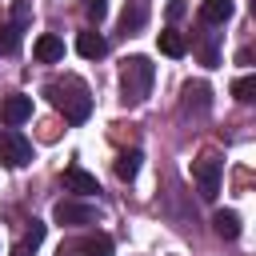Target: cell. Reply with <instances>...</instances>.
<instances>
[{"mask_svg": "<svg viewBox=\"0 0 256 256\" xmlns=\"http://www.w3.org/2000/svg\"><path fill=\"white\" fill-rule=\"evenodd\" d=\"M44 96L64 112V120H72V124H80V120H88V112H92V100H88V88L76 80V76H68L64 84H48L44 88Z\"/></svg>", "mask_w": 256, "mask_h": 256, "instance_id": "1", "label": "cell"}, {"mask_svg": "<svg viewBox=\"0 0 256 256\" xmlns=\"http://www.w3.org/2000/svg\"><path fill=\"white\" fill-rule=\"evenodd\" d=\"M152 76H156V68H152V60H148V56H128V60H124V68H120L124 100H128V104H140V100L148 96V88H152Z\"/></svg>", "mask_w": 256, "mask_h": 256, "instance_id": "2", "label": "cell"}, {"mask_svg": "<svg viewBox=\"0 0 256 256\" xmlns=\"http://www.w3.org/2000/svg\"><path fill=\"white\" fill-rule=\"evenodd\" d=\"M0 160H4L8 168H20V164L32 160V144H28L16 128H0Z\"/></svg>", "mask_w": 256, "mask_h": 256, "instance_id": "3", "label": "cell"}, {"mask_svg": "<svg viewBox=\"0 0 256 256\" xmlns=\"http://www.w3.org/2000/svg\"><path fill=\"white\" fill-rule=\"evenodd\" d=\"M192 176L200 184V196L204 200H216V192H220V160H212V156L192 160Z\"/></svg>", "mask_w": 256, "mask_h": 256, "instance_id": "4", "label": "cell"}, {"mask_svg": "<svg viewBox=\"0 0 256 256\" xmlns=\"http://www.w3.org/2000/svg\"><path fill=\"white\" fill-rule=\"evenodd\" d=\"M52 216H56V224H92L96 220V208L92 204H80V200H60L52 208Z\"/></svg>", "mask_w": 256, "mask_h": 256, "instance_id": "5", "label": "cell"}, {"mask_svg": "<svg viewBox=\"0 0 256 256\" xmlns=\"http://www.w3.org/2000/svg\"><path fill=\"white\" fill-rule=\"evenodd\" d=\"M32 116V96H4L0 100V120L12 128V124H24Z\"/></svg>", "mask_w": 256, "mask_h": 256, "instance_id": "6", "label": "cell"}, {"mask_svg": "<svg viewBox=\"0 0 256 256\" xmlns=\"http://www.w3.org/2000/svg\"><path fill=\"white\" fill-rule=\"evenodd\" d=\"M112 256V240L104 236V232H96V236H84L80 244H72V248H64L60 244V256Z\"/></svg>", "mask_w": 256, "mask_h": 256, "instance_id": "7", "label": "cell"}, {"mask_svg": "<svg viewBox=\"0 0 256 256\" xmlns=\"http://www.w3.org/2000/svg\"><path fill=\"white\" fill-rule=\"evenodd\" d=\"M64 188H68V192H76V196H92V192H100L96 176H92V172H84L80 164L64 168Z\"/></svg>", "mask_w": 256, "mask_h": 256, "instance_id": "8", "label": "cell"}, {"mask_svg": "<svg viewBox=\"0 0 256 256\" xmlns=\"http://www.w3.org/2000/svg\"><path fill=\"white\" fill-rule=\"evenodd\" d=\"M32 56H36L40 64H56V60H64V40L52 36V32H44V36L32 44Z\"/></svg>", "mask_w": 256, "mask_h": 256, "instance_id": "9", "label": "cell"}, {"mask_svg": "<svg viewBox=\"0 0 256 256\" xmlns=\"http://www.w3.org/2000/svg\"><path fill=\"white\" fill-rule=\"evenodd\" d=\"M76 52H80L84 60H100V56L108 52V40H104L100 32H80V36H76Z\"/></svg>", "mask_w": 256, "mask_h": 256, "instance_id": "10", "label": "cell"}, {"mask_svg": "<svg viewBox=\"0 0 256 256\" xmlns=\"http://www.w3.org/2000/svg\"><path fill=\"white\" fill-rule=\"evenodd\" d=\"M200 20L204 24H228L232 20V0H204L200 4Z\"/></svg>", "mask_w": 256, "mask_h": 256, "instance_id": "11", "label": "cell"}, {"mask_svg": "<svg viewBox=\"0 0 256 256\" xmlns=\"http://www.w3.org/2000/svg\"><path fill=\"white\" fill-rule=\"evenodd\" d=\"M212 224H216V236H224V240H236V236H240V216H236L232 208H220V212L212 216Z\"/></svg>", "mask_w": 256, "mask_h": 256, "instance_id": "12", "label": "cell"}, {"mask_svg": "<svg viewBox=\"0 0 256 256\" xmlns=\"http://www.w3.org/2000/svg\"><path fill=\"white\" fill-rule=\"evenodd\" d=\"M156 44H160L164 56H184V52H188V40H184L176 28H164V32L156 36Z\"/></svg>", "mask_w": 256, "mask_h": 256, "instance_id": "13", "label": "cell"}, {"mask_svg": "<svg viewBox=\"0 0 256 256\" xmlns=\"http://www.w3.org/2000/svg\"><path fill=\"white\" fill-rule=\"evenodd\" d=\"M136 172H140V152H120L116 156V176L120 180H136Z\"/></svg>", "mask_w": 256, "mask_h": 256, "instance_id": "14", "label": "cell"}, {"mask_svg": "<svg viewBox=\"0 0 256 256\" xmlns=\"http://www.w3.org/2000/svg\"><path fill=\"white\" fill-rule=\"evenodd\" d=\"M20 48V28L16 24H0V56H12Z\"/></svg>", "mask_w": 256, "mask_h": 256, "instance_id": "15", "label": "cell"}, {"mask_svg": "<svg viewBox=\"0 0 256 256\" xmlns=\"http://www.w3.org/2000/svg\"><path fill=\"white\" fill-rule=\"evenodd\" d=\"M232 96H236L240 104H248V100L256 96V76H240V80H232Z\"/></svg>", "mask_w": 256, "mask_h": 256, "instance_id": "16", "label": "cell"}, {"mask_svg": "<svg viewBox=\"0 0 256 256\" xmlns=\"http://www.w3.org/2000/svg\"><path fill=\"white\" fill-rule=\"evenodd\" d=\"M184 96H188V100H184V108H192V104H196L200 112L208 108V84H188V88H184Z\"/></svg>", "mask_w": 256, "mask_h": 256, "instance_id": "17", "label": "cell"}, {"mask_svg": "<svg viewBox=\"0 0 256 256\" xmlns=\"http://www.w3.org/2000/svg\"><path fill=\"white\" fill-rule=\"evenodd\" d=\"M44 244V224L40 220H32L28 224V232H24V248H40Z\"/></svg>", "mask_w": 256, "mask_h": 256, "instance_id": "18", "label": "cell"}, {"mask_svg": "<svg viewBox=\"0 0 256 256\" xmlns=\"http://www.w3.org/2000/svg\"><path fill=\"white\" fill-rule=\"evenodd\" d=\"M84 8H88V20H96V24H100V20L108 16V4H104V0H88Z\"/></svg>", "mask_w": 256, "mask_h": 256, "instance_id": "19", "label": "cell"}, {"mask_svg": "<svg viewBox=\"0 0 256 256\" xmlns=\"http://www.w3.org/2000/svg\"><path fill=\"white\" fill-rule=\"evenodd\" d=\"M28 12H32V8H28V0H20V4L12 8V24H16V28H24V20H28Z\"/></svg>", "mask_w": 256, "mask_h": 256, "instance_id": "20", "label": "cell"}, {"mask_svg": "<svg viewBox=\"0 0 256 256\" xmlns=\"http://www.w3.org/2000/svg\"><path fill=\"white\" fill-rule=\"evenodd\" d=\"M144 24V8H132V12H124V28H140Z\"/></svg>", "mask_w": 256, "mask_h": 256, "instance_id": "21", "label": "cell"}, {"mask_svg": "<svg viewBox=\"0 0 256 256\" xmlns=\"http://www.w3.org/2000/svg\"><path fill=\"white\" fill-rule=\"evenodd\" d=\"M184 12H188V8H184V0H172V4H168V20H180Z\"/></svg>", "mask_w": 256, "mask_h": 256, "instance_id": "22", "label": "cell"}, {"mask_svg": "<svg viewBox=\"0 0 256 256\" xmlns=\"http://www.w3.org/2000/svg\"><path fill=\"white\" fill-rule=\"evenodd\" d=\"M236 64H252V48H240L236 52Z\"/></svg>", "mask_w": 256, "mask_h": 256, "instance_id": "23", "label": "cell"}, {"mask_svg": "<svg viewBox=\"0 0 256 256\" xmlns=\"http://www.w3.org/2000/svg\"><path fill=\"white\" fill-rule=\"evenodd\" d=\"M12 256H24V248H16V252H12Z\"/></svg>", "mask_w": 256, "mask_h": 256, "instance_id": "24", "label": "cell"}]
</instances>
